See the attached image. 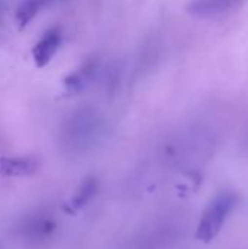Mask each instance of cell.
<instances>
[{
	"instance_id": "obj_1",
	"label": "cell",
	"mask_w": 248,
	"mask_h": 249,
	"mask_svg": "<svg viewBox=\"0 0 248 249\" xmlns=\"http://www.w3.org/2000/svg\"><path fill=\"white\" fill-rule=\"evenodd\" d=\"M102 118L92 108H82L69 115L61 127V142L67 150L89 149L102 133Z\"/></svg>"
},
{
	"instance_id": "obj_2",
	"label": "cell",
	"mask_w": 248,
	"mask_h": 249,
	"mask_svg": "<svg viewBox=\"0 0 248 249\" xmlns=\"http://www.w3.org/2000/svg\"><path fill=\"white\" fill-rule=\"evenodd\" d=\"M238 197L232 191H222L208 204L196 229V238L202 242L213 241L225 226L229 214L235 209Z\"/></svg>"
},
{
	"instance_id": "obj_3",
	"label": "cell",
	"mask_w": 248,
	"mask_h": 249,
	"mask_svg": "<svg viewBox=\"0 0 248 249\" xmlns=\"http://www.w3.org/2000/svg\"><path fill=\"white\" fill-rule=\"evenodd\" d=\"M63 44V32L58 26L47 29L32 47V60L38 69L45 67Z\"/></svg>"
},
{
	"instance_id": "obj_4",
	"label": "cell",
	"mask_w": 248,
	"mask_h": 249,
	"mask_svg": "<svg viewBox=\"0 0 248 249\" xmlns=\"http://www.w3.org/2000/svg\"><path fill=\"white\" fill-rule=\"evenodd\" d=\"M243 0H191L187 12L199 19H215L234 10Z\"/></svg>"
},
{
	"instance_id": "obj_5",
	"label": "cell",
	"mask_w": 248,
	"mask_h": 249,
	"mask_svg": "<svg viewBox=\"0 0 248 249\" xmlns=\"http://www.w3.org/2000/svg\"><path fill=\"white\" fill-rule=\"evenodd\" d=\"M56 222L45 214H32L20 225V235L31 242H41L53 235Z\"/></svg>"
},
{
	"instance_id": "obj_6",
	"label": "cell",
	"mask_w": 248,
	"mask_h": 249,
	"mask_svg": "<svg viewBox=\"0 0 248 249\" xmlns=\"http://www.w3.org/2000/svg\"><path fill=\"white\" fill-rule=\"evenodd\" d=\"M98 70H99V63L96 60H88L64 79L63 82L64 90L69 95H77L83 92L94 82Z\"/></svg>"
},
{
	"instance_id": "obj_7",
	"label": "cell",
	"mask_w": 248,
	"mask_h": 249,
	"mask_svg": "<svg viewBox=\"0 0 248 249\" xmlns=\"http://www.w3.org/2000/svg\"><path fill=\"white\" fill-rule=\"evenodd\" d=\"M39 162L31 156L0 158V174L4 177H28L37 172Z\"/></svg>"
},
{
	"instance_id": "obj_8",
	"label": "cell",
	"mask_w": 248,
	"mask_h": 249,
	"mask_svg": "<svg viewBox=\"0 0 248 249\" xmlns=\"http://www.w3.org/2000/svg\"><path fill=\"white\" fill-rule=\"evenodd\" d=\"M56 1L60 0H20V3L15 10V20L18 23V28L19 29L26 28L41 10L54 4Z\"/></svg>"
},
{
	"instance_id": "obj_9",
	"label": "cell",
	"mask_w": 248,
	"mask_h": 249,
	"mask_svg": "<svg viewBox=\"0 0 248 249\" xmlns=\"http://www.w3.org/2000/svg\"><path fill=\"white\" fill-rule=\"evenodd\" d=\"M96 188H98L96 179H94V178L85 179V181L80 184L79 190L76 191L75 197L72 198V204H70L72 209H73V210H79V209H82L83 206H86V204L91 201V198L95 196Z\"/></svg>"
}]
</instances>
